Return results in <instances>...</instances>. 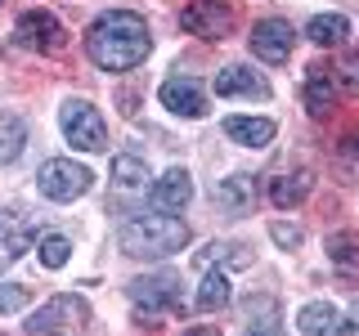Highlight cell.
<instances>
[{"label":"cell","mask_w":359,"mask_h":336,"mask_svg":"<svg viewBox=\"0 0 359 336\" xmlns=\"http://www.w3.org/2000/svg\"><path fill=\"white\" fill-rule=\"evenodd\" d=\"M112 179H117L121 188H144V179H149V166H144V157L117 153V157H112Z\"/></svg>","instance_id":"cell-22"},{"label":"cell","mask_w":359,"mask_h":336,"mask_svg":"<svg viewBox=\"0 0 359 336\" xmlns=\"http://www.w3.org/2000/svg\"><path fill=\"white\" fill-rule=\"evenodd\" d=\"M310 188H314V175L310 171L278 175V179H269V202H274V206H301V202L310 197Z\"/></svg>","instance_id":"cell-16"},{"label":"cell","mask_w":359,"mask_h":336,"mask_svg":"<svg viewBox=\"0 0 359 336\" xmlns=\"http://www.w3.org/2000/svg\"><path fill=\"white\" fill-rule=\"evenodd\" d=\"M189 202H194V179H189L184 166H171V171L153 184V206L157 211H184Z\"/></svg>","instance_id":"cell-13"},{"label":"cell","mask_w":359,"mask_h":336,"mask_svg":"<svg viewBox=\"0 0 359 336\" xmlns=\"http://www.w3.org/2000/svg\"><path fill=\"white\" fill-rule=\"evenodd\" d=\"M63 22L54 14H45V9H27V14L18 18V41L32 45V50H59L63 45Z\"/></svg>","instance_id":"cell-10"},{"label":"cell","mask_w":359,"mask_h":336,"mask_svg":"<svg viewBox=\"0 0 359 336\" xmlns=\"http://www.w3.org/2000/svg\"><path fill=\"white\" fill-rule=\"evenodd\" d=\"M297 328H301V336H351L355 323H346L341 314L332 305H323V300H310V305H301V314H297Z\"/></svg>","instance_id":"cell-11"},{"label":"cell","mask_w":359,"mask_h":336,"mask_svg":"<svg viewBox=\"0 0 359 336\" xmlns=\"http://www.w3.org/2000/svg\"><path fill=\"white\" fill-rule=\"evenodd\" d=\"M117 242L135 260H162V255H175L180 246H189V224L166 211H153V216H135L121 224Z\"/></svg>","instance_id":"cell-2"},{"label":"cell","mask_w":359,"mask_h":336,"mask_svg":"<svg viewBox=\"0 0 359 336\" xmlns=\"http://www.w3.org/2000/svg\"><path fill=\"white\" fill-rule=\"evenodd\" d=\"M149 50H153L149 22L130 9H108L86 27V54L104 72H130L149 59Z\"/></svg>","instance_id":"cell-1"},{"label":"cell","mask_w":359,"mask_h":336,"mask_svg":"<svg viewBox=\"0 0 359 336\" xmlns=\"http://www.w3.org/2000/svg\"><path fill=\"white\" fill-rule=\"evenodd\" d=\"M180 27L202 41H224L233 31V9L224 0H194L189 9H180Z\"/></svg>","instance_id":"cell-7"},{"label":"cell","mask_w":359,"mask_h":336,"mask_svg":"<svg viewBox=\"0 0 359 336\" xmlns=\"http://www.w3.org/2000/svg\"><path fill=\"white\" fill-rule=\"evenodd\" d=\"M27 144V126L18 117H0V162H14Z\"/></svg>","instance_id":"cell-23"},{"label":"cell","mask_w":359,"mask_h":336,"mask_svg":"<svg viewBox=\"0 0 359 336\" xmlns=\"http://www.w3.org/2000/svg\"><path fill=\"white\" fill-rule=\"evenodd\" d=\"M351 318H355V323H359V300H355V309H351Z\"/></svg>","instance_id":"cell-30"},{"label":"cell","mask_w":359,"mask_h":336,"mask_svg":"<svg viewBox=\"0 0 359 336\" xmlns=\"http://www.w3.org/2000/svg\"><path fill=\"white\" fill-rule=\"evenodd\" d=\"M194 305H198L202 314L229 305V278H224L220 269H207V274H202V287H198V300H194Z\"/></svg>","instance_id":"cell-20"},{"label":"cell","mask_w":359,"mask_h":336,"mask_svg":"<svg viewBox=\"0 0 359 336\" xmlns=\"http://www.w3.org/2000/svg\"><path fill=\"white\" fill-rule=\"evenodd\" d=\"M157 99H162L166 112H175V117H189V121L207 112V90H202L194 76H171V81H162Z\"/></svg>","instance_id":"cell-9"},{"label":"cell","mask_w":359,"mask_h":336,"mask_svg":"<svg viewBox=\"0 0 359 336\" xmlns=\"http://www.w3.org/2000/svg\"><path fill=\"white\" fill-rule=\"evenodd\" d=\"M252 197H256L252 175H229V179H220V184H216V202H220L224 211H233V216L252 206Z\"/></svg>","instance_id":"cell-18"},{"label":"cell","mask_w":359,"mask_h":336,"mask_svg":"<svg viewBox=\"0 0 359 336\" xmlns=\"http://www.w3.org/2000/svg\"><path fill=\"white\" fill-rule=\"evenodd\" d=\"M67 260H72V242H67L63 233H45L41 238V265L45 269H63Z\"/></svg>","instance_id":"cell-24"},{"label":"cell","mask_w":359,"mask_h":336,"mask_svg":"<svg viewBox=\"0 0 359 336\" xmlns=\"http://www.w3.org/2000/svg\"><path fill=\"white\" fill-rule=\"evenodd\" d=\"M337 76H341L346 90H359V54H351V59L341 63V72H337Z\"/></svg>","instance_id":"cell-27"},{"label":"cell","mask_w":359,"mask_h":336,"mask_svg":"<svg viewBox=\"0 0 359 336\" xmlns=\"http://www.w3.org/2000/svg\"><path fill=\"white\" fill-rule=\"evenodd\" d=\"M90 184H95L90 166L72 162V157H54V162H45L41 175H36V188L50 202H76V197L90 193Z\"/></svg>","instance_id":"cell-5"},{"label":"cell","mask_w":359,"mask_h":336,"mask_svg":"<svg viewBox=\"0 0 359 336\" xmlns=\"http://www.w3.org/2000/svg\"><path fill=\"white\" fill-rule=\"evenodd\" d=\"M247 336H283V332H278V318H265V323H256Z\"/></svg>","instance_id":"cell-28"},{"label":"cell","mask_w":359,"mask_h":336,"mask_svg":"<svg viewBox=\"0 0 359 336\" xmlns=\"http://www.w3.org/2000/svg\"><path fill=\"white\" fill-rule=\"evenodd\" d=\"M216 94L220 99H269V81L265 76H256L252 67H224L216 76Z\"/></svg>","instance_id":"cell-12"},{"label":"cell","mask_w":359,"mask_h":336,"mask_svg":"<svg viewBox=\"0 0 359 336\" xmlns=\"http://www.w3.org/2000/svg\"><path fill=\"white\" fill-rule=\"evenodd\" d=\"M36 242V224H27L22 216H0V265H9V260H18L27 246Z\"/></svg>","instance_id":"cell-14"},{"label":"cell","mask_w":359,"mask_h":336,"mask_svg":"<svg viewBox=\"0 0 359 336\" xmlns=\"http://www.w3.org/2000/svg\"><path fill=\"white\" fill-rule=\"evenodd\" d=\"M274 130L278 126L269 117H224V134L233 144H243V148H265L274 139Z\"/></svg>","instance_id":"cell-15"},{"label":"cell","mask_w":359,"mask_h":336,"mask_svg":"<svg viewBox=\"0 0 359 336\" xmlns=\"http://www.w3.org/2000/svg\"><path fill=\"white\" fill-rule=\"evenodd\" d=\"M27 300H32V291H27V287L0 283V314H18V309H27Z\"/></svg>","instance_id":"cell-25"},{"label":"cell","mask_w":359,"mask_h":336,"mask_svg":"<svg viewBox=\"0 0 359 336\" xmlns=\"http://www.w3.org/2000/svg\"><path fill=\"white\" fill-rule=\"evenodd\" d=\"M184 336H220V328H211V323H198V328H189Z\"/></svg>","instance_id":"cell-29"},{"label":"cell","mask_w":359,"mask_h":336,"mask_svg":"<svg viewBox=\"0 0 359 336\" xmlns=\"http://www.w3.org/2000/svg\"><path fill=\"white\" fill-rule=\"evenodd\" d=\"M252 54L261 63H287L292 59V45H297V31L287 27L283 18H265V22H256L252 27Z\"/></svg>","instance_id":"cell-8"},{"label":"cell","mask_w":359,"mask_h":336,"mask_svg":"<svg viewBox=\"0 0 359 336\" xmlns=\"http://www.w3.org/2000/svg\"><path fill=\"white\" fill-rule=\"evenodd\" d=\"M269 238H274V242L287 251V246H301V238H306V233H301L297 224H283V220H274V224H269Z\"/></svg>","instance_id":"cell-26"},{"label":"cell","mask_w":359,"mask_h":336,"mask_svg":"<svg viewBox=\"0 0 359 336\" xmlns=\"http://www.w3.org/2000/svg\"><path fill=\"white\" fill-rule=\"evenodd\" d=\"M306 36H310L314 45H323V50H332V45H341L346 36H351V18H341V14H319V18H310Z\"/></svg>","instance_id":"cell-19"},{"label":"cell","mask_w":359,"mask_h":336,"mask_svg":"<svg viewBox=\"0 0 359 336\" xmlns=\"http://www.w3.org/2000/svg\"><path fill=\"white\" fill-rule=\"evenodd\" d=\"M86 318H90V305L81 296H72V291H63V296H50L45 305L32 314L22 328H27L32 336H76L86 328Z\"/></svg>","instance_id":"cell-3"},{"label":"cell","mask_w":359,"mask_h":336,"mask_svg":"<svg viewBox=\"0 0 359 336\" xmlns=\"http://www.w3.org/2000/svg\"><path fill=\"white\" fill-rule=\"evenodd\" d=\"M328 260L341 269L346 278H359V242L351 233H332L328 238Z\"/></svg>","instance_id":"cell-21"},{"label":"cell","mask_w":359,"mask_h":336,"mask_svg":"<svg viewBox=\"0 0 359 336\" xmlns=\"http://www.w3.org/2000/svg\"><path fill=\"white\" fill-rule=\"evenodd\" d=\"M337 104V85H332V72L323 63H314L310 67V76H306V108L314 112V117H323Z\"/></svg>","instance_id":"cell-17"},{"label":"cell","mask_w":359,"mask_h":336,"mask_svg":"<svg viewBox=\"0 0 359 336\" xmlns=\"http://www.w3.org/2000/svg\"><path fill=\"white\" fill-rule=\"evenodd\" d=\"M59 121H63V134H67L72 148H81V153H104L108 148V126H104V117H99L95 104H86V99H67L63 112H59Z\"/></svg>","instance_id":"cell-4"},{"label":"cell","mask_w":359,"mask_h":336,"mask_svg":"<svg viewBox=\"0 0 359 336\" xmlns=\"http://www.w3.org/2000/svg\"><path fill=\"white\" fill-rule=\"evenodd\" d=\"M130 300H135V314L144 323H157L162 314L180 309V278L175 274H157V278H135L126 287Z\"/></svg>","instance_id":"cell-6"}]
</instances>
